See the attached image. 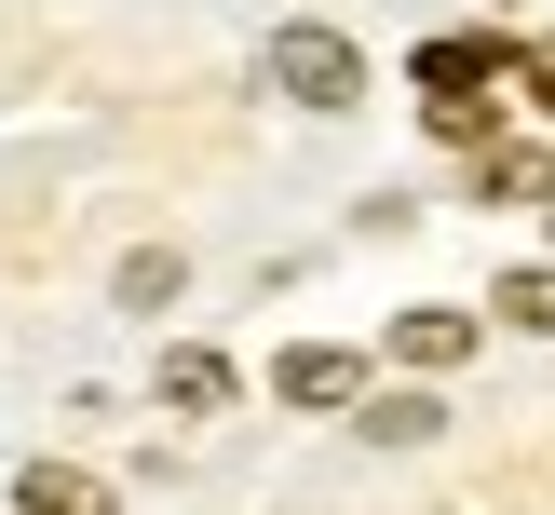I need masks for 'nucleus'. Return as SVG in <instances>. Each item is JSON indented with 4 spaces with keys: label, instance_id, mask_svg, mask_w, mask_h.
<instances>
[{
    "label": "nucleus",
    "instance_id": "1",
    "mask_svg": "<svg viewBox=\"0 0 555 515\" xmlns=\"http://www.w3.org/2000/svg\"><path fill=\"white\" fill-rule=\"evenodd\" d=\"M271 95H298V108H352V95H366V54H352L339 27H271Z\"/></svg>",
    "mask_w": 555,
    "mask_h": 515
},
{
    "label": "nucleus",
    "instance_id": "2",
    "mask_svg": "<svg viewBox=\"0 0 555 515\" xmlns=\"http://www.w3.org/2000/svg\"><path fill=\"white\" fill-rule=\"evenodd\" d=\"M271 394H285V407H366V366H352L339 339H298L285 366H271Z\"/></svg>",
    "mask_w": 555,
    "mask_h": 515
},
{
    "label": "nucleus",
    "instance_id": "3",
    "mask_svg": "<svg viewBox=\"0 0 555 515\" xmlns=\"http://www.w3.org/2000/svg\"><path fill=\"white\" fill-rule=\"evenodd\" d=\"M421 81H434V108H475L488 81H502V41H434V54H421Z\"/></svg>",
    "mask_w": 555,
    "mask_h": 515
},
{
    "label": "nucleus",
    "instance_id": "4",
    "mask_svg": "<svg viewBox=\"0 0 555 515\" xmlns=\"http://www.w3.org/2000/svg\"><path fill=\"white\" fill-rule=\"evenodd\" d=\"M14 515H108V488L81 475V461H27V475H14Z\"/></svg>",
    "mask_w": 555,
    "mask_h": 515
},
{
    "label": "nucleus",
    "instance_id": "5",
    "mask_svg": "<svg viewBox=\"0 0 555 515\" xmlns=\"http://www.w3.org/2000/svg\"><path fill=\"white\" fill-rule=\"evenodd\" d=\"M163 407H190V421H217V407H231V366H217V352H163Z\"/></svg>",
    "mask_w": 555,
    "mask_h": 515
},
{
    "label": "nucleus",
    "instance_id": "6",
    "mask_svg": "<svg viewBox=\"0 0 555 515\" xmlns=\"http://www.w3.org/2000/svg\"><path fill=\"white\" fill-rule=\"evenodd\" d=\"M177 285H190L177 244H135V258H122V312H177Z\"/></svg>",
    "mask_w": 555,
    "mask_h": 515
},
{
    "label": "nucleus",
    "instance_id": "7",
    "mask_svg": "<svg viewBox=\"0 0 555 515\" xmlns=\"http://www.w3.org/2000/svg\"><path fill=\"white\" fill-rule=\"evenodd\" d=\"M393 352H406V366H461V352H475V312H406Z\"/></svg>",
    "mask_w": 555,
    "mask_h": 515
},
{
    "label": "nucleus",
    "instance_id": "8",
    "mask_svg": "<svg viewBox=\"0 0 555 515\" xmlns=\"http://www.w3.org/2000/svg\"><path fill=\"white\" fill-rule=\"evenodd\" d=\"M434 421H448V407H434V394H366V434H379V448H421Z\"/></svg>",
    "mask_w": 555,
    "mask_h": 515
},
{
    "label": "nucleus",
    "instance_id": "9",
    "mask_svg": "<svg viewBox=\"0 0 555 515\" xmlns=\"http://www.w3.org/2000/svg\"><path fill=\"white\" fill-rule=\"evenodd\" d=\"M502 325H529V339H555V271H502V298H488Z\"/></svg>",
    "mask_w": 555,
    "mask_h": 515
},
{
    "label": "nucleus",
    "instance_id": "10",
    "mask_svg": "<svg viewBox=\"0 0 555 515\" xmlns=\"http://www.w3.org/2000/svg\"><path fill=\"white\" fill-rule=\"evenodd\" d=\"M529 95H542V108H555V68H529Z\"/></svg>",
    "mask_w": 555,
    "mask_h": 515
}]
</instances>
